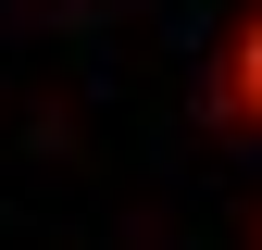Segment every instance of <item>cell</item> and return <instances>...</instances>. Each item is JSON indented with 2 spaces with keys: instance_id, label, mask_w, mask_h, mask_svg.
I'll list each match as a JSON object with an SVG mask.
<instances>
[{
  "instance_id": "cell-1",
  "label": "cell",
  "mask_w": 262,
  "mask_h": 250,
  "mask_svg": "<svg viewBox=\"0 0 262 250\" xmlns=\"http://www.w3.org/2000/svg\"><path fill=\"white\" fill-rule=\"evenodd\" d=\"M237 113H262V25H250V50H237Z\"/></svg>"
}]
</instances>
